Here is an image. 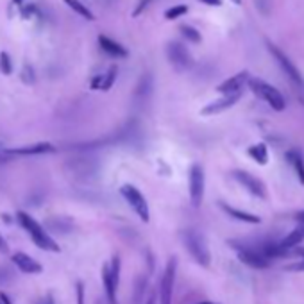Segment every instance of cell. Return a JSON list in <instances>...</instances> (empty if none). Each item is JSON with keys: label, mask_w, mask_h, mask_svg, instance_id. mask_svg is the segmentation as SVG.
<instances>
[{"label": "cell", "mask_w": 304, "mask_h": 304, "mask_svg": "<svg viewBox=\"0 0 304 304\" xmlns=\"http://www.w3.org/2000/svg\"><path fill=\"white\" fill-rule=\"evenodd\" d=\"M151 88H152V79L147 74V76H144L140 79V84H138L136 95L138 97H147L149 93H151Z\"/></svg>", "instance_id": "cb8c5ba5"}, {"label": "cell", "mask_w": 304, "mask_h": 304, "mask_svg": "<svg viewBox=\"0 0 304 304\" xmlns=\"http://www.w3.org/2000/svg\"><path fill=\"white\" fill-rule=\"evenodd\" d=\"M304 240V224H299L295 229H292L290 233H288L287 236H284L283 240H281L277 245L281 247L283 251H288V249H294V247H297L299 243H301Z\"/></svg>", "instance_id": "2e32d148"}, {"label": "cell", "mask_w": 304, "mask_h": 304, "mask_svg": "<svg viewBox=\"0 0 304 304\" xmlns=\"http://www.w3.org/2000/svg\"><path fill=\"white\" fill-rule=\"evenodd\" d=\"M179 31H181V34L185 36L188 41H191V43H201L202 36H201V32H199L195 27H191V25H181V27H179Z\"/></svg>", "instance_id": "44dd1931"}, {"label": "cell", "mask_w": 304, "mask_h": 304, "mask_svg": "<svg viewBox=\"0 0 304 304\" xmlns=\"http://www.w3.org/2000/svg\"><path fill=\"white\" fill-rule=\"evenodd\" d=\"M11 276H13V272H11L9 269H0V284H4V283H7V281L11 279Z\"/></svg>", "instance_id": "f546056e"}, {"label": "cell", "mask_w": 304, "mask_h": 304, "mask_svg": "<svg viewBox=\"0 0 304 304\" xmlns=\"http://www.w3.org/2000/svg\"><path fill=\"white\" fill-rule=\"evenodd\" d=\"M22 81H24L25 84H32V82L36 81L34 70H32L31 65H25L24 68H22Z\"/></svg>", "instance_id": "484cf974"}, {"label": "cell", "mask_w": 304, "mask_h": 304, "mask_svg": "<svg viewBox=\"0 0 304 304\" xmlns=\"http://www.w3.org/2000/svg\"><path fill=\"white\" fill-rule=\"evenodd\" d=\"M233 177H235L236 181L243 186V188L249 191V193H253L254 197H260V199L266 197V188H265L263 181H260L258 177H254L253 174H249V172H245V170H235L233 172Z\"/></svg>", "instance_id": "9c48e42d"}, {"label": "cell", "mask_w": 304, "mask_h": 304, "mask_svg": "<svg viewBox=\"0 0 304 304\" xmlns=\"http://www.w3.org/2000/svg\"><path fill=\"white\" fill-rule=\"evenodd\" d=\"M287 159H288V163L292 165V168H294L299 183L304 186V157H302V154L299 151H295V149H292V151L287 152Z\"/></svg>", "instance_id": "e0dca14e"}, {"label": "cell", "mask_w": 304, "mask_h": 304, "mask_svg": "<svg viewBox=\"0 0 304 304\" xmlns=\"http://www.w3.org/2000/svg\"><path fill=\"white\" fill-rule=\"evenodd\" d=\"M149 4H151V0H140V2H138V6H136V9H134V13H133L134 16H140V14L149 7Z\"/></svg>", "instance_id": "83f0119b"}, {"label": "cell", "mask_w": 304, "mask_h": 304, "mask_svg": "<svg viewBox=\"0 0 304 304\" xmlns=\"http://www.w3.org/2000/svg\"><path fill=\"white\" fill-rule=\"evenodd\" d=\"M13 263L16 265V269L24 274H41L43 272V266L41 263L31 258L25 253H14L13 254Z\"/></svg>", "instance_id": "4fadbf2b"}, {"label": "cell", "mask_w": 304, "mask_h": 304, "mask_svg": "<svg viewBox=\"0 0 304 304\" xmlns=\"http://www.w3.org/2000/svg\"><path fill=\"white\" fill-rule=\"evenodd\" d=\"M147 304H154V297H152V299H149V302H147Z\"/></svg>", "instance_id": "74e56055"}, {"label": "cell", "mask_w": 304, "mask_h": 304, "mask_svg": "<svg viewBox=\"0 0 304 304\" xmlns=\"http://www.w3.org/2000/svg\"><path fill=\"white\" fill-rule=\"evenodd\" d=\"M120 193H122V197L127 201V204L134 209V213L140 217L141 222H149V220H151V211H149L147 199L144 197V193H141L136 186L123 185L122 188H120Z\"/></svg>", "instance_id": "5b68a950"}, {"label": "cell", "mask_w": 304, "mask_h": 304, "mask_svg": "<svg viewBox=\"0 0 304 304\" xmlns=\"http://www.w3.org/2000/svg\"><path fill=\"white\" fill-rule=\"evenodd\" d=\"M34 13H36V7L34 6H25L24 9H22V16H24V18H31Z\"/></svg>", "instance_id": "4dcf8cb0"}, {"label": "cell", "mask_w": 304, "mask_h": 304, "mask_svg": "<svg viewBox=\"0 0 304 304\" xmlns=\"http://www.w3.org/2000/svg\"><path fill=\"white\" fill-rule=\"evenodd\" d=\"M249 81V72L247 70H242L236 76L226 79L222 84L217 86V92L222 93V95H233V93H240L243 88V84Z\"/></svg>", "instance_id": "8fae6325"}, {"label": "cell", "mask_w": 304, "mask_h": 304, "mask_svg": "<svg viewBox=\"0 0 304 304\" xmlns=\"http://www.w3.org/2000/svg\"><path fill=\"white\" fill-rule=\"evenodd\" d=\"M13 159H14V157L11 156L9 149H6V147H2V145H0V165L9 163V161H13Z\"/></svg>", "instance_id": "4316f807"}, {"label": "cell", "mask_w": 304, "mask_h": 304, "mask_svg": "<svg viewBox=\"0 0 304 304\" xmlns=\"http://www.w3.org/2000/svg\"><path fill=\"white\" fill-rule=\"evenodd\" d=\"M13 2H14V4H20V2H22V0H13Z\"/></svg>", "instance_id": "ab89813d"}, {"label": "cell", "mask_w": 304, "mask_h": 304, "mask_svg": "<svg viewBox=\"0 0 304 304\" xmlns=\"http://www.w3.org/2000/svg\"><path fill=\"white\" fill-rule=\"evenodd\" d=\"M0 72L4 76H9L13 72V63H11V58L7 52H0Z\"/></svg>", "instance_id": "d4e9b609"}, {"label": "cell", "mask_w": 304, "mask_h": 304, "mask_svg": "<svg viewBox=\"0 0 304 304\" xmlns=\"http://www.w3.org/2000/svg\"><path fill=\"white\" fill-rule=\"evenodd\" d=\"M294 219H295V222L304 224V209H302V211H297V213H295Z\"/></svg>", "instance_id": "836d02e7"}, {"label": "cell", "mask_w": 304, "mask_h": 304, "mask_svg": "<svg viewBox=\"0 0 304 304\" xmlns=\"http://www.w3.org/2000/svg\"><path fill=\"white\" fill-rule=\"evenodd\" d=\"M56 147L48 141H40V144H31V145H24V147H16V149H9L11 156H41V154H50L54 152Z\"/></svg>", "instance_id": "7c38bea8"}, {"label": "cell", "mask_w": 304, "mask_h": 304, "mask_svg": "<svg viewBox=\"0 0 304 304\" xmlns=\"http://www.w3.org/2000/svg\"><path fill=\"white\" fill-rule=\"evenodd\" d=\"M175 270H177V260L170 258L165 269V274L159 283V304H172V294H174Z\"/></svg>", "instance_id": "52a82bcc"}, {"label": "cell", "mask_w": 304, "mask_h": 304, "mask_svg": "<svg viewBox=\"0 0 304 304\" xmlns=\"http://www.w3.org/2000/svg\"><path fill=\"white\" fill-rule=\"evenodd\" d=\"M167 58L170 61V65L174 66L177 72H185L191 66V56L188 54L186 47L179 41H170L167 45Z\"/></svg>", "instance_id": "8992f818"}, {"label": "cell", "mask_w": 304, "mask_h": 304, "mask_svg": "<svg viewBox=\"0 0 304 304\" xmlns=\"http://www.w3.org/2000/svg\"><path fill=\"white\" fill-rule=\"evenodd\" d=\"M99 45L108 56H113V58H127V56H129V52H127L122 45L116 43V41H113L104 34L99 36Z\"/></svg>", "instance_id": "9a60e30c"}, {"label": "cell", "mask_w": 304, "mask_h": 304, "mask_svg": "<svg viewBox=\"0 0 304 304\" xmlns=\"http://www.w3.org/2000/svg\"><path fill=\"white\" fill-rule=\"evenodd\" d=\"M102 283H104V288H106V297L110 304H118V299H116V290H118V287L113 283V279H111L110 276V266L104 265L102 266Z\"/></svg>", "instance_id": "ac0fdd59"}, {"label": "cell", "mask_w": 304, "mask_h": 304, "mask_svg": "<svg viewBox=\"0 0 304 304\" xmlns=\"http://www.w3.org/2000/svg\"><path fill=\"white\" fill-rule=\"evenodd\" d=\"M201 2L208 4V6H220V4H222V0H201Z\"/></svg>", "instance_id": "e575fe53"}, {"label": "cell", "mask_w": 304, "mask_h": 304, "mask_svg": "<svg viewBox=\"0 0 304 304\" xmlns=\"http://www.w3.org/2000/svg\"><path fill=\"white\" fill-rule=\"evenodd\" d=\"M266 47H269V50H270V54L274 56V59L277 61V65L281 66V70H283L284 74H287V77L290 79L292 82H294L297 88H301L304 90V77H302V74L299 72V68L297 66L292 63V59L288 58L287 54H284L283 50H281L279 47H276V45L272 43V41H266Z\"/></svg>", "instance_id": "277c9868"}, {"label": "cell", "mask_w": 304, "mask_h": 304, "mask_svg": "<svg viewBox=\"0 0 304 304\" xmlns=\"http://www.w3.org/2000/svg\"><path fill=\"white\" fill-rule=\"evenodd\" d=\"M7 251H9V245H7L6 238L0 235V253H7Z\"/></svg>", "instance_id": "d6a6232c"}, {"label": "cell", "mask_w": 304, "mask_h": 304, "mask_svg": "<svg viewBox=\"0 0 304 304\" xmlns=\"http://www.w3.org/2000/svg\"><path fill=\"white\" fill-rule=\"evenodd\" d=\"M183 243H185L190 256L193 258L199 265L209 266V263H211V254H209L206 240L201 233L195 231V229H186V231L183 233Z\"/></svg>", "instance_id": "7a4b0ae2"}, {"label": "cell", "mask_w": 304, "mask_h": 304, "mask_svg": "<svg viewBox=\"0 0 304 304\" xmlns=\"http://www.w3.org/2000/svg\"><path fill=\"white\" fill-rule=\"evenodd\" d=\"M65 4L70 7V9H74V11H76L77 14H81L82 18H86V20H90V22H93V20H95V16H93V13H92V11H90L86 6H82V4L79 2V0H65Z\"/></svg>", "instance_id": "ffe728a7"}, {"label": "cell", "mask_w": 304, "mask_h": 304, "mask_svg": "<svg viewBox=\"0 0 304 304\" xmlns=\"http://www.w3.org/2000/svg\"><path fill=\"white\" fill-rule=\"evenodd\" d=\"M247 152H249V156L253 157L258 165H266V161H269V151H266L265 144L253 145V147H249V151Z\"/></svg>", "instance_id": "d6986e66"}, {"label": "cell", "mask_w": 304, "mask_h": 304, "mask_svg": "<svg viewBox=\"0 0 304 304\" xmlns=\"http://www.w3.org/2000/svg\"><path fill=\"white\" fill-rule=\"evenodd\" d=\"M233 2H235V4H240V2H242V0H233Z\"/></svg>", "instance_id": "f35d334b"}, {"label": "cell", "mask_w": 304, "mask_h": 304, "mask_svg": "<svg viewBox=\"0 0 304 304\" xmlns=\"http://www.w3.org/2000/svg\"><path fill=\"white\" fill-rule=\"evenodd\" d=\"M204 185H206L204 168L201 165H193L190 168V199L195 208H199L202 199H204Z\"/></svg>", "instance_id": "ba28073f"}, {"label": "cell", "mask_w": 304, "mask_h": 304, "mask_svg": "<svg viewBox=\"0 0 304 304\" xmlns=\"http://www.w3.org/2000/svg\"><path fill=\"white\" fill-rule=\"evenodd\" d=\"M77 304H84V284L82 281H77Z\"/></svg>", "instance_id": "f1b7e54d"}, {"label": "cell", "mask_w": 304, "mask_h": 304, "mask_svg": "<svg viewBox=\"0 0 304 304\" xmlns=\"http://www.w3.org/2000/svg\"><path fill=\"white\" fill-rule=\"evenodd\" d=\"M220 209H222V211H226L227 215L231 217V219L240 220V222H245V224H260L261 222V219L258 215L242 211V209H238V208H233V206L226 204V202H220Z\"/></svg>", "instance_id": "5bb4252c"}, {"label": "cell", "mask_w": 304, "mask_h": 304, "mask_svg": "<svg viewBox=\"0 0 304 304\" xmlns=\"http://www.w3.org/2000/svg\"><path fill=\"white\" fill-rule=\"evenodd\" d=\"M116 74H118V68H116V66H111V68L108 70L106 76H102V82H100V90H102V92H108V90L113 86Z\"/></svg>", "instance_id": "7402d4cb"}, {"label": "cell", "mask_w": 304, "mask_h": 304, "mask_svg": "<svg viewBox=\"0 0 304 304\" xmlns=\"http://www.w3.org/2000/svg\"><path fill=\"white\" fill-rule=\"evenodd\" d=\"M199 304H217V302H211V301H204V302H199Z\"/></svg>", "instance_id": "8d00e7d4"}, {"label": "cell", "mask_w": 304, "mask_h": 304, "mask_svg": "<svg viewBox=\"0 0 304 304\" xmlns=\"http://www.w3.org/2000/svg\"><path fill=\"white\" fill-rule=\"evenodd\" d=\"M16 219H18V222H20V226L24 227L25 231H27V235L32 238V242L36 243V247H40L41 251H48V253H59V251H61L58 243H56V240L52 238V236L43 229V226L36 222L31 215H27L25 211H18Z\"/></svg>", "instance_id": "6da1fadb"}, {"label": "cell", "mask_w": 304, "mask_h": 304, "mask_svg": "<svg viewBox=\"0 0 304 304\" xmlns=\"http://www.w3.org/2000/svg\"><path fill=\"white\" fill-rule=\"evenodd\" d=\"M240 97H242V92H240V93H233V95H224L222 99L213 100V102H209L206 108H202L201 113L204 115V116L219 115V113H222V111H226V110H229V108L235 106V104L240 100Z\"/></svg>", "instance_id": "30bf717a"}, {"label": "cell", "mask_w": 304, "mask_h": 304, "mask_svg": "<svg viewBox=\"0 0 304 304\" xmlns=\"http://www.w3.org/2000/svg\"><path fill=\"white\" fill-rule=\"evenodd\" d=\"M247 84H249V88L253 90L254 95L260 97L261 100H265L274 111H283L284 108H287L284 97L281 95L279 90L274 88L272 84H269V82L261 81V79H256V77H249Z\"/></svg>", "instance_id": "3957f363"}, {"label": "cell", "mask_w": 304, "mask_h": 304, "mask_svg": "<svg viewBox=\"0 0 304 304\" xmlns=\"http://www.w3.org/2000/svg\"><path fill=\"white\" fill-rule=\"evenodd\" d=\"M0 304H13V302L9 301V297L6 294H0Z\"/></svg>", "instance_id": "d590c367"}, {"label": "cell", "mask_w": 304, "mask_h": 304, "mask_svg": "<svg viewBox=\"0 0 304 304\" xmlns=\"http://www.w3.org/2000/svg\"><path fill=\"white\" fill-rule=\"evenodd\" d=\"M36 304H56V302H54V297H52V294H47L45 297H41Z\"/></svg>", "instance_id": "1f68e13d"}, {"label": "cell", "mask_w": 304, "mask_h": 304, "mask_svg": "<svg viewBox=\"0 0 304 304\" xmlns=\"http://www.w3.org/2000/svg\"><path fill=\"white\" fill-rule=\"evenodd\" d=\"M186 13H188V6L179 4V6H174L165 11V18H167V20H175V18L183 16V14H186Z\"/></svg>", "instance_id": "603a6c76"}]
</instances>
